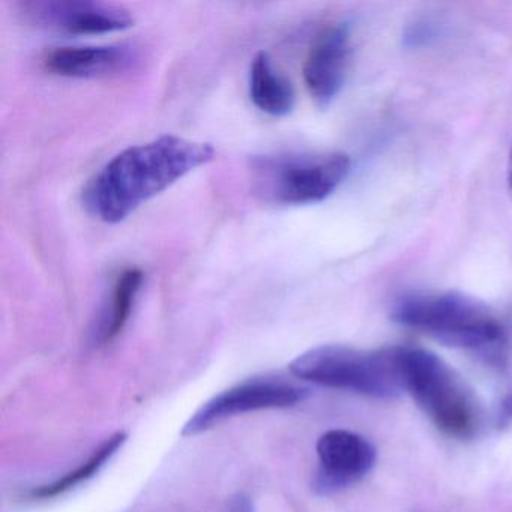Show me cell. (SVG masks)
<instances>
[{"instance_id":"cell-1","label":"cell","mask_w":512,"mask_h":512,"mask_svg":"<svg viewBox=\"0 0 512 512\" xmlns=\"http://www.w3.org/2000/svg\"><path fill=\"white\" fill-rule=\"evenodd\" d=\"M214 157L215 149L209 143L173 134L131 146L89 181L83 191V203L98 220L121 223L143 203L211 163Z\"/></svg>"},{"instance_id":"cell-16","label":"cell","mask_w":512,"mask_h":512,"mask_svg":"<svg viewBox=\"0 0 512 512\" xmlns=\"http://www.w3.org/2000/svg\"><path fill=\"white\" fill-rule=\"evenodd\" d=\"M499 418L502 424L512 421V394H508L503 398L502 404H500Z\"/></svg>"},{"instance_id":"cell-9","label":"cell","mask_w":512,"mask_h":512,"mask_svg":"<svg viewBox=\"0 0 512 512\" xmlns=\"http://www.w3.org/2000/svg\"><path fill=\"white\" fill-rule=\"evenodd\" d=\"M350 59V29L338 23L314 41L304 65V82L320 106H328L346 82Z\"/></svg>"},{"instance_id":"cell-12","label":"cell","mask_w":512,"mask_h":512,"mask_svg":"<svg viewBox=\"0 0 512 512\" xmlns=\"http://www.w3.org/2000/svg\"><path fill=\"white\" fill-rule=\"evenodd\" d=\"M125 440H127V433L118 431V433L110 436L109 439L104 440L76 469L70 470V472L65 473L64 476L56 479V481L32 488L29 491V497L35 500L53 499V497L68 493V491L73 490L77 485L83 484L88 479L94 478L106 466L107 461H110V458L124 445Z\"/></svg>"},{"instance_id":"cell-8","label":"cell","mask_w":512,"mask_h":512,"mask_svg":"<svg viewBox=\"0 0 512 512\" xmlns=\"http://www.w3.org/2000/svg\"><path fill=\"white\" fill-rule=\"evenodd\" d=\"M317 469L314 488L332 494L361 481L376 463V448L361 434L347 430L326 431L317 442Z\"/></svg>"},{"instance_id":"cell-14","label":"cell","mask_w":512,"mask_h":512,"mask_svg":"<svg viewBox=\"0 0 512 512\" xmlns=\"http://www.w3.org/2000/svg\"><path fill=\"white\" fill-rule=\"evenodd\" d=\"M437 38V26L430 20H416L407 26L403 40L407 47H422Z\"/></svg>"},{"instance_id":"cell-15","label":"cell","mask_w":512,"mask_h":512,"mask_svg":"<svg viewBox=\"0 0 512 512\" xmlns=\"http://www.w3.org/2000/svg\"><path fill=\"white\" fill-rule=\"evenodd\" d=\"M229 512H254L253 503L248 497L239 496L233 497L230 502Z\"/></svg>"},{"instance_id":"cell-4","label":"cell","mask_w":512,"mask_h":512,"mask_svg":"<svg viewBox=\"0 0 512 512\" xmlns=\"http://www.w3.org/2000/svg\"><path fill=\"white\" fill-rule=\"evenodd\" d=\"M350 172L343 152L262 155L251 160L253 191L274 205H313L328 199Z\"/></svg>"},{"instance_id":"cell-2","label":"cell","mask_w":512,"mask_h":512,"mask_svg":"<svg viewBox=\"0 0 512 512\" xmlns=\"http://www.w3.org/2000/svg\"><path fill=\"white\" fill-rule=\"evenodd\" d=\"M391 319L460 349L493 355L505 346V331L493 313L457 292L403 296L392 305Z\"/></svg>"},{"instance_id":"cell-13","label":"cell","mask_w":512,"mask_h":512,"mask_svg":"<svg viewBox=\"0 0 512 512\" xmlns=\"http://www.w3.org/2000/svg\"><path fill=\"white\" fill-rule=\"evenodd\" d=\"M143 280H145V275L137 268L127 269L119 275L115 287H113L110 310L104 320L103 329H101L100 338L104 343L115 340L124 331L131 311H133L134 302L142 289Z\"/></svg>"},{"instance_id":"cell-3","label":"cell","mask_w":512,"mask_h":512,"mask_svg":"<svg viewBox=\"0 0 512 512\" xmlns=\"http://www.w3.org/2000/svg\"><path fill=\"white\" fill-rule=\"evenodd\" d=\"M293 376L328 388L346 389L374 398H395L406 391L403 347L359 350L320 346L302 353L290 364Z\"/></svg>"},{"instance_id":"cell-10","label":"cell","mask_w":512,"mask_h":512,"mask_svg":"<svg viewBox=\"0 0 512 512\" xmlns=\"http://www.w3.org/2000/svg\"><path fill=\"white\" fill-rule=\"evenodd\" d=\"M142 53L133 44L61 47L46 58L47 70L71 79H107L136 70Z\"/></svg>"},{"instance_id":"cell-6","label":"cell","mask_w":512,"mask_h":512,"mask_svg":"<svg viewBox=\"0 0 512 512\" xmlns=\"http://www.w3.org/2000/svg\"><path fill=\"white\" fill-rule=\"evenodd\" d=\"M307 395V389L286 380H247L206 401L185 424L182 436H196L224 419L244 413L296 406L304 401Z\"/></svg>"},{"instance_id":"cell-17","label":"cell","mask_w":512,"mask_h":512,"mask_svg":"<svg viewBox=\"0 0 512 512\" xmlns=\"http://www.w3.org/2000/svg\"><path fill=\"white\" fill-rule=\"evenodd\" d=\"M506 187H508L509 196L512 197V146L509 151L508 166H506Z\"/></svg>"},{"instance_id":"cell-11","label":"cell","mask_w":512,"mask_h":512,"mask_svg":"<svg viewBox=\"0 0 512 512\" xmlns=\"http://www.w3.org/2000/svg\"><path fill=\"white\" fill-rule=\"evenodd\" d=\"M250 97L254 106L274 118L292 113L295 107V89L289 79L278 73L271 56L259 52L250 67Z\"/></svg>"},{"instance_id":"cell-7","label":"cell","mask_w":512,"mask_h":512,"mask_svg":"<svg viewBox=\"0 0 512 512\" xmlns=\"http://www.w3.org/2000/svg\"><path fill=\"white\" fill-rule=\"evenodd\" d=\"M25 19L38 28L70 35H104L134 25L127 8L92 0H32L20 4Z\"/></svg>"},{"instance_id":"cell-5","label":"cell","mask_w":512,"mask_h":512,"mask_svg":"<svg viewBox=\"0 0 512 512\" xmlns=\"http://www.w3.org/2000/svg\"><path fill=\"white\" fill-rule=\"evenodd\" d=\"M404 389L439 430L457 439L475 436L481 413L472 392L439 356L403 347Z\"/></svg>"}]
</instances>
